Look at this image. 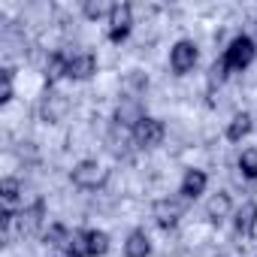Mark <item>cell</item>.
I'll list each match as a JSON object with an SVG mask.
<instances>
[{
    "instance_id": "obj_1",
    "label": "cell",
    "mask_w": 257,
    "mask_h": 257,
    "mask_svg": "<svg viewBox=\"0 0 257 257\" xmlns=\"http://www.w3.org/2000/svg\"><path fill=\"white\" fill-rule=\"evenodd\" d=\"M254 55H257V49H254V40L251 37H245V34H239V37H233L230 40V46L224 49V55H221V64H215L212 67V73L215 76H230V73H242L251 61H254Z\"/></svg>"
},
{
    "instance_id": "obj_2",
    "label": "cell",
    "mask_w": 257,
    "mask_h": 257,
    "mask_svg": "<svg viewBox=\"0 0 257 257\" xmlns=\"http://www.w3.org/2000/svg\"><path fill=\"white\" fill-rule=\"evenodd\" d=\"M200 61V49L194 40H179L173 49H170V70L176 76H188Z\"/></svg>"
},
{
    "instance_id": "obj_3",
    "label": "cell",
    "mask_w": 257,
    "mask_h": 257,
    "mask_svg": "<svg viewBox=\"0 0 257 257\" xmlns=\"http://www.w3.org/2000/svg\"><path fill=\"white\" fill-rule=\"evenodd\" d=\"M70 182L82 191H94L106 182V170L97 164V161H79L73 170H70Z\"/></svg>"
},
{
    "instance_id": "obj_4",
    "label": "cell",
    "mask_w": 257,
    "mask_h": 257,
    "mask_svg": "<svg viewBox=\"0 0 257 257\" xmlns=\"http://www.w3.org/2000/svg\"><path fill=\"white\" fill-rule=\"evenodd\" d=\"M164 137H167L164 121H161V118H152V115H146V118L134 127V143H137L140 149H158V146L164 143Z\"/></svg>"
},
{
    "instance_id": "obj_5",
    "label": "cell",
    "mask_w": 257,
    "mask_h": 257,
    "mask_svg": "<svg viewBox=\"0 0 257 257\" xmlns=\"http://www.w3.org/2000/svg\"><path fill=\"white\" fill-rule=\"evenodd\" d=\"M134 31V7L131 4H115L112 16H109V40L112 43H124Z\"/></svg>"
},
{
    "instance_id": "obj_6",
    "label": "cell",
    "mask_w": 257,
    "mask_h": 257,
    "mask_svg": "<svg viewBox=\"0 0 257 257\" xmlns=\"http://www.w3.org/2000/svg\"><path fill=\"white\" fill-rule=\"evenodd\" d=\"M152 215H155V221H158L164 230H170V227H176V224L182 221V215H185V200H179V197H161V200L152 206Z\"/></svg>"
},
{
    "instance_id": "obj_7",
    "label": "cell",
    "mask_w": 257,
    "mask_h": 257,
    "mask_svg": "<svg viewBox=\"0 0 257 257\" xmlns=\"http://www.w3.org/2000/svg\"><path fill=\"white\" fill-rule=\"evenodd\" d=\"M143 118H146V109H143L140 97H121V103L115 106V124L131 127V131H134Z\"/></svg>"
},
{
    "instance_id": "obj_8",
    "label": "cell",
    "mask_w": 257,
    "mask_h": 257,
    "mask_svg": "<svg viewBox=\"0 0 257 257\" xmlns=\"http://www.w3.org/2000/svg\"><path fill=\"white\" fill-rule=\"evenodd\" d=\"M97 73V58L91 52H76L73 58H67V79L73 82H85Z\"/></svg>"
},
{
    "instance_id": "obj_9",
    "label": "cell",
    "mask_w": 257,
    "mask_h": 257,
    "mask_svg": "<svg viewBox=\"0 0 257 257\" xmlns=\"http://www.w3.org/2000/svg\"><path fill=\"white\" fill-rule=\"evenodd\" d=\"M67 109H70V103H67L64 94H58V91H46V97H43V103H40V115H43V121L55 124V121H61V118L67 115Z\"/></svg>"
},
{
    "instance_id": "obj_10",
    "label": "cell",
    "mask_w": 257,
    "mask_h": 257,
    "mask_svg": "<svg viewBox=\"0 0 257 257\" xmlns=\"http://www.w3.org/2000/svg\"><path fill=\"white\" fill-rule=\"evenodd\" d=\"M43 215H46V206H43V200H37L34 206L22 209V212L16 215L19 233H22V236H31V233H37V230H40V224H43Z\"/></svg>"
},
{
    "instance_id": "obj_11",
    "label": "cell",
    "mask_w": 257,
    "mask_h": 257,
    "mask_svg": "<svg viewBox=\"0 0 257 257\" xmlns=\"http://www.w3.org/2000/svg\"><path fill=\"white\" fill-rule=\"evenodd\" d=\"M206 185H209V176H206L203 170H185L179 194H182V200H197V197L206 191Z\"/></svg>"
},
{
    "instance_id": "obj_12",
    "label": "cell",
    "mask_w": 257,
    "mask_h": 257,
    "mask_svg": "<svg viewBox=\"0 0 257 257\" xmlns=\"http://www.w3.org/2000/svg\"><path fill=\"white\" fill-rule=\"evenodd\" d=\"M233 227H236V233H242V236H251V233H254V227H257V203H254V200H248V203H242V206L236 209Z\"/></svg>"
},
{
    "instance_id": "obj_13",
    "label": "cell",
    "mask_w": 257,
    "mask_h": 257,
    "mask_svg": "<svg viewBox=\"0 0 257 257\" xmlns=\"http://www.w3.org/2000/svg\"><path fill=\"white\" fill-rule=\"evenodd\" d=\"M152 254V239L146 230H131L124 239V257H149Z\"/></svg>"
},
{
    "instance_id": "obj_14",
    "label": "cell",
    "mask_w": 257,
    "mask_h": 257,
    "mask_svg": "<svg viewBox=\"0 0 257 257\" xmlns=\"http://www.w3.org/2000/svg\"><path fill=\"white\" fill-rule=\"evenodd\" d=\"M251 127H254V118H251L248 112H236V115L230 118V124H227V140H230V143H242V140L251 134Z\"/></svg>"
},
{
    "instance_id": "obj_15",
    "label": "cell",
    "mask_w": 257,
    "mask_h": 257,
    "mask_svg": "<svg viewBox=\"0 0 257 257\" xmlns=\"http://www.w3.org/2000/svg\"><path fill=\"white\" fill-rule=\"evenodd\" d=\"M230 209H233V203H230V194H227V191H218V194H215V197L206 203V218L218 224L221 218H227V215H230Z\"/></svg>"
},
{
    "instance_id": "obj_16",
    "label": "cell",
    "mask_w": 257,
    "mask_h": 257,
    "mask_svg": "<svg viewBox=\"0 0 257 257\" xmlns=\"http://www.w3.org/2000/svg\"><path fill=\"white\" fill-rule=\"evenodd\" d=\"M112 10H115V4H106V0H85V4H82V13H85V19H91V22L109 19Z\"/></svg>"
},
{
    "instance_id": "obj_17",
    "label": "cell",
    "mask_w": 257,
    "mask_h": 257,
    "mask_svg": "<svg viewBox=\"0 0 257 257\" xmlns=\"http://www.w3.org/2000/svg\"><path fill=\"white\" fill-rule=\"evenodd\" d=\"M88 251L91 257H103L109 251V233L103 230H88Z\"/></svg>"
},
{
    "instance_id": "obj_18",
    "label": "cell",
    "mask_w": 257,
    "mask_h": 257,
    "mask_svg": "<svg viewBox=\"0 0 257 257\" xmlns=\"http://www.w3.org/2000/svg\"><path fill=\"white\" fill-rule=\"evenodd\" d=\"M0 197H4V206H7V209H13V206L19 203V197H22L19 179H4V182H0Z\"/></svg>"
},
{
    "instance_id": "obj_19",
    "label": "cell",
    "mask_w": 257,
    "mask_h": 257,
    "mask_svg": "<svg viewBox=\"0 0 257 257\" xmlns=\"http://www.w3.org/2000/svg\"><path fill=\"white\" fill-rule=\"evenodd\" d=\"M239 170H242V176L245 179H257V149H242V155H239Z\"/></svg>"
},
{
    "instance_id": "obj_20",
    "label": "cell",
    "mask_w": 257,
    "mask_h": 257,
    "mask_svg": "<svg viewBox=\"0 0 257 257\" xmlns=\"http://www.w3.org/2000/svg\"><path fill=\"white\" fill-rule=\"evenodd\" d=\"M13 100V70H4L0 73V103H10Z\"/></svg>"
}]
</instances>
